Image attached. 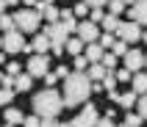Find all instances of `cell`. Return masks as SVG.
Instances as JSON below:
<instances>
[{"instance_id":"cell-10","label":"cell","mask_w":147,"mask_h":127,"mask_svg":"<svg viewBox=\"0 0 147 127\" xmlns=\"http://www.w3.org/2000/svg\"><path fill=\"white\" fill-rule=\"evenodd\" d=\"M122 61H125V69H131L133 75H136V72L147 64V55H144V53H139V50H128V55H125Z\"/></svg>"},{"instance_id":"cell-46","label":"cell","mask_w":147,"mask_h":127,"mask_svg":"<svg viewBox=\"0 0 147 127\" xmlns=\"http://www.w3.org/2000/svg\"><path fill=\"white\" fill-rule=\"evenodd\" d=\"M125 6H136V0H122Z\"/></svg>"},{"instance_id":"cell-41","label":"cell","mask_w":147,"mask_h":127,"mask_svg":"<svg viewBox=\"0 0 147 127\" xmlns=\"http://www.w3.org/2000/svg\"><path fill=\"white\" fill-rule=\"evenodd\" d=\"M97 127H117V124L111 122V116H106V119H100V122H97Z\"/></svg>"},{"instance_id":"cell-49","label":"cell","mask_w":147,"mask_h":127,"mask_svg":"<svg viewBox=\"0 0 147 127\" xmlns=\"http://www.w3.org/2000/svg\"><path fill=\"white\" fill-rule=\"evenodd\" d=\"M3 127H17V124H8V122H6V124H3Z\"/></svg>"},{"instance_id":"cell-14","label":"cell","mask_w":147,"mask_h":127,"mask_svg":"<svg viewBox=\"0 0 147 127\" xmlns=\"http://www.w3.org/2000/svg\"><path fill=\"white\" fill-rule=\"evenodd\" d=\"M31 47L36 50V53H42V55H47V50H50V36L47 33H36L31 41Z\"/></svg>"},{"instance_id":"cell-3","label":"cell","mask_w":147,"mask_h":127,"mask_svg":"<svg viewBox=\"0 0 147 127\" xmlns=\"http://www.w3.org/2000/svg\"><path fill=\"white\" fill-rule=\"evenodd\" d=\"M64 111V97L53 91V88H45L39 94L33 97V113L42 116V119H47V116H58V113Z\"/></svg>"},{"instance_id":"cell-28","label":"cell","mask_w":147,"mask_h":127,"mask_svg":"<svg viewBox=\"0 0 147 127\" xmlns=\"http://www.w3.org/2000/svg\"><path fill=\"white\" fill-rule=\"evenodd\" d=\"M122 8H125V3H122V0H108V11H111L114 17H119V14H122Z\"/></svg>"},{"instance_id":"cell-16","label":"cell","mask_w":147,"mask_h":127,"mask_svg":"<svg viewBox=\"0 0 147 127\" xmlns=\"http://www.w3.org/2000/svg\"><path fill=\"white\" fill-rule=\"evenodd\" d=\"M64 50L69 53V55H83V50H86V41L75 36V39H69V41H67V47H64Z\"/></svg>"},{"instance_id":"cell-12","label":"cell","mask_w":147,"mask_h":127,"mask_svg":"<svg viewBox=\"0 0 147 127\" xmlns=\"http://www.w3.org/2000/svg\"><path fill=\"white\" fill-rule=\"evenodd\" d=\"M83 55L89 58L92 64H100V61H103V55H106V50L100 47V41H92V44H86V50H83Z\"/></svg>"},{"instance_id":"cell-54","label":"cell","mask_w":147,"mask_h":127,"mask_svg":"<svg viewBox=\"0 0 147 127\" xmlns=\"http://www.w3.org/2000/svg\"><path fill=\"white\" fill-rule=\"evenodd\" d=\"M144 66H147V64H144Z\"/></svg>"},{"instance_id":"cell-15","label":"cell","mask_w":147,"mask_h":127,"mask_svg":"<svg viewBox=\"0 0 147 127\" xmlns=\"http://www.w3.org/2000/svg\"><path fill=\"white\" fill-rule=\"evenodd\" d=\"M86 75L92 78V83H103V78L108 75V69L103 66V64H92L89 69H86Z\"/></svg>"},{"instance_id":"cell-40","label":"cell","mask_w":147,"mask_h":127,"mask_svg":"<svg viewBox=\"0 0 147 127\" xmlns=\"http://www.w3.org/2000/svg\"><path fill=\"white\" fill-rule=\"evenodd\" d=\"M56 75H58V80H64V78H69V69H67V66H58Z\"/></svg>"},{"instance_id":"cell-11","label":"cell","mask_w":147,"mask_h":127,"mask_svg":"<svg viewBox=\"0 0 147 127\" xmlns=\"http://www.w3.org/2000/svg\"><path fill=\"white\" fill-rule=\"evenodd\" d=\"M131 19L147 25V0H136V6H131Z\"/></svg>"},{"instance_id":"cell-4","label":"cell","mask_w":147,"mask_h":127,"mask_svg":"<svg viewBox=\"0 0 147 127\" xmlns=\"http://www.w3.org/2000/svg\"><path fill=\"white\" fill-rule=\"evenodd\" d=\"M42 19H45V17H42V11H36V8H20L14 14V25H17V31H22V33H36Z\"/></svg>"},{"instance_id":"cell-22","label":"cell","mask_w":147,"mask_h":127,"mask_svg":"<svg viewBox=\"0 0 147 127\" xmlns=\"http://www.w3.org/2000/svg\"><path fill=\"white\" fill-rule=\"evenodd\" d=\"M119 105H122L125 111L136 108V94H133V91H128V94H119Z\"/></svg>"},{"instance_id":"cell-8","label":"cell","mask_w":147,"mask_h":127,"mask_svg":"<svg viewBox=\"0 0 147 127\" xmlns=\"http://www.w3.org/2000/svg\"><path fill=\"white\" fill-rule=\"evenodd\" d=\"M119 39L128 41V44H133V41H142V31H139V22H133V19H125L122 25H119Z\"/></svg>"},{"instance_id":"cell-31","label":"cell","mask_w":147,"mask_h":127,"mask_svg":"<svg viewBox=\"0 0 147 127\" xmlns=\"http://www.w3.org/2000/svg\"><path fill=\"white\" fill-rule=\"evenodd\" d=\"M136 108H139V116H142V119H147V94L139 97V105H136Z\"/></svg>"},{"instance_id":"cell-25","label":"cell","mask_w":147,"mask_h":127,"mask_svg":"<svg viewBox=\"0 0 147 127\" xmlns=\"http://www.w3.org/2000/svg\"><path fill=\"white\" fill-rule=\"evenodd\" d=\"M11 100H14V88H3L0 86V108L11 105Z\"/></svg>"},{"instance_id":"cell-44","label":"cell","mask_w":147,"mask_h":127,"mask_svg":"<svg viewBox=\"0 0 147 127\" xmlns=\"http://www.w3.org/2000/svg\"><path fill=\"white\" fill-rule=\"evenodd\" d=\"M58 127H72V122H58Z\"/></svg>"},{"instance_id":"cell-30","label":"cell","mask_w":147,"mask_h":127,"mask_svg":"<svg viewBox=\"0 0 147 127\" xmlns=\"http://www.w3.org/2000/svg\"><path fill=\"white\" fill-rule=\"evenodd\" d=\"M22 124L25 127H42V116H36V113H33V116H25Z\"/></svg>"},{"instance_id":"cell-17","label":"cell","mask_w":147,"mask_h":127,"mask_svg":"<svg viewBox=\"0 0 147 127\" xmlns=\"http://www.w3.org/2000/svg\"><path fill=\"white\" fill-rule=\"evenodd\" d=\"M31 86H33V75H28V72L17 75V80H14V91H28Z\"/></svg>"},{"instance_id":"cell-18","label":"cell","mask_w":147,"mask_h":127,"mask_svg":"<svg viewBox=\"0 0 147 127\" xmlns=\"http://www.w3.org/2000/svg\"><path fill=\"white\" fill-rule=\"evenodd\" d=\"M119 25H122V22H119L114 14H106V17H103V22H100V28H103L106 33H117V31H119Z\"/></svg>"},{"instance_id":"cell-23","label":"cell","mask_w":147,"mask_h":127,"mask_svg":"<svg viewBox=\"0 0 147 127\" xmlns=\"http://www.w3.org/2000/svg\"><path fill=\"white\" fill-rule=\"evenodd\" d=\"M128 50H131V44L119 39V41H117V44H114V47H111V53H114L117 58H125V55H128Z\"/></svg>"},{"instance_id":"cell-5","label":"cell","mask_w":147,"mask_h":127,"mask_svg":"<svg viewBox=\"0 0 147 127\" xmlns=\"http://www.w3.org/2000/svg\"><path fill=\"white\" fill-rule=\"evenodd\" d=\"M25 47H28V44H25V33L22 31H8L6 36H3V50H6L8 55H17V53H22Z\"/></svg>"},{"instance_id":"cell-35","label":"cell","mask_w":147,"mask_h":127,"mask_svg":"<svg viewBox=\"0 0 147 127\" xmlns=\"http://www.w3.org/2000/svg\"><path fill=\"white\" fill-rule=\"evenodd\" d=\"M103 17H106V14H103V8H92V22H103Z\"/></svg>"},{"instance_id":"cell-20","label":"cell","mask_w":147,"mask_h":127,"mask_svg":"<svg viewBox=\"0 0 147 127\" xmlns=\"http://www.w3.org/2000/svg\"><path fill=\"white\" fill-rule=\"evenodd\" d=\"M42 17L47 19V25H53V22H58V19H61V11H58V8L53 6V3H50V6H45V11H42Z\"/></svg>"},{"instance_id":"cell-42","label":"cell","mask_w":147,"mask_h":127,"mask_svg":"<svg viewBox=\"0 0 147 127\" xmlns=\"http://www.w3.org/2000/svg\"><path fill=\"white\" fill-rule=\"evenodd\" d=\"M36 3L39 0H25V8H36Z\"/></svg>"},{"instance_id":"cell-27","label":"cell","mask_w":147,"mask_h":127,"mask_svg":"<svg viewBox=\"0 0 147 127\" xmlns=\"http://www.w3.org/2000/svg\"><path fill=\"white\" fill-rule=\"evenodd\" d=\"M100 47H103V50H108V47H114V44H117V39H114V33H103V36H100Z\"/></svg>"},{"instance_id":"cell-32","label":"cell","mask_w":147,"mask_h":127,"mask_svg":"<svg viewBox=\"0 0 147 127\" xmlns=\"http://www.w3.org/2000/svg\"><path fill=\"white\" fill-rule=\"evenodd\" d=\"M89 8H92L89 3H83V0H81V3H78V6H75L72 11H75V17H83V14H89Z\"/></svg>"},{"instance_id":"cell-43","label":"cell","mask_w":147,"mask_h":127,"mask_svg":"<svg viewBox=\"0 0 147 127\" xmlns=\"http://www.w3.org/2000/svg\"><path fill=\"white\" fill-rule=\"evenodd\" d=\"M6 6H8L6 0H0V14H3V11H6Z\"/></svg>"},{"instance_id":"cell-37","label":"cell","mask_w":147,"mask_h":127,"mask_svg":"<svg viewBox=\"0 0 147 127\" xmlns=\"http://www.w3.org/2000/svg\"><path fill=\"white\" fill-rule=\"evenodd\" d=\"M6 72H8V75H14V78H17V75H22L20 64H8V66H6Z\"/></svg>"},{"instance_id":"cell-6","label":"cell","mask_w":147,"mask_h":127,"mask_svg":"<svg viewBox=\"0 0 147 127\" xmlns=\"http://www.w3.org/2000/svg\"><path fill=\"white\" fill-rule=\"evenodd\" d=\"M78 39H83L86 44H92V41H97L103 33H100V25L97 22H92V19H86V22H78Z\"/></svg>"},{"instance_id":"cell-47","label":"cell","mask_w":147,"mask_h":127,"mask_svg":"<svg viewBox=\"0 0 147 127\" xmlns=\"http://www.w3.org/2000/svg\"><path fill=\"white\" fill-rule=\"evenodd\" d=\"M6 3H8V6H17V3H20V0H6Z\"/></svg>"},{"instance_id":"cell-33","label":"cell","mask_w":147,"mask_h":127,"mask_svg":"<svg viewBox=\"0 0 147 127\" xmlns=\"http://www.w3.org/2000/svg\"><path fill=\"white\" fill-rule=\"evenodd\" d=\"M14 75H8V72H6V75H3V78H0V83H3V88H14Z\"/></svg>"},{"instance_id":"cell-48","label":"cell","mask_w":147,"mask_h":127,"mask_svg":"<svg viewBox=\"0 0 147 127\" xmlns=\"http://www.w3.org/2000/svg\"><path fill=\"white\" fill-rule=\"evenodd\" d=\"M142 41H147V31H144V33H142Z\"/></svg>"},{"instance_id":"cell-29","label":"cell","mask_w":147,"mask_h":127,"mask_svg":"<svg viewBox=\"0 0 147 127\" xmlns=\"http://www.w3.org/2000/svg\"><path fill=\"white\" fill-rule=\"evenodd\" d=\"M100 64H103V66H106V69L111 72V69H114V66H117V55H114V53H106V55H103V61H100Z\"/></svg>"},{"instance_id":"cell-26","label":"cell","mask_w":147,"mask_h":127,"mask_svg":"<svg viewBox=\"0 0 147 127\" xmlns=\"http://www.w3.org/2000/svg\"><path fill=\"white\" fill-rule=\"evenodd\" d=\"M103 88L106 91H117V75L114 72H108L106 78H103Z\"/></svg>"},{"instance_id":"cell-50","label":"cell","mask_w":147,"mask_h":127,"mask_svg":"<svg viewBox=\"0 0 147 127\" xmlns=\"http://www.w3.org/2000/svg\"><path fill=\"white\" fill-rule=\"evenodd\" d=\"M42 3H47V6H50V3H53V0H42Z\"/></svg>"},{"instance_id":"cell-13","label":"cell","mask_w":147,"mask_h":127,"mask_svg":"<svg viewBox=\"0 0 147 127\" xmlns=\"http://www.w3.org/2000/svg\"><path fill=\"white\" fill-rule=\"evenodd\" d=\"M131 91L136 97H142V94H147V72H136V75H133V80H131Z\"/></svg>"},{"instance_id":"cell-36","label":"cell","mask_w":147,"mask_h":127,"mask_svg":"<svg viewBox=\"0 0 147 127\" xmlns=\"http://www.w3.org/2000/svg\"><path fill=\"white\" fill-rule=\"evenodd\" d=\"M42 127H58V116H47V119H42Z\"/></svg>"},{"instance_id":"cell-9","label":"cell","mask_w":147,"mask_h":127,"mask_svg":"<svg viewBox=\"0 0 147 127\" xmlns=\"http://www.w3.org/2000/svg\"><path fill=\"white\" fill-rule=\"evenodd\" d=\"M97 122H100V116H97V111H94V105H86L72 119V127H97Z\"/></svg>"},{"instance_id":"cell-53","label":"cell","mask_w":147,"mask_h":127,"mask_svg":"<svg viewBox=\"0 0 147 127\" xmlns=\"http://www.w3.org/2000/svg\"><path fill=\"white\" fill-rule=\"evenodd\" d=\"M0 78H3V75H0Z\"/></svg>"},{"instance_id":"cell-52","label":"cell","mask_w":147,"mask_h":127,"mask_svg":"<svg viewBox=\"0 0 147 127\" xmlns=\"http://www.w3.org/2000/svg\"><path fill=\"white\" fill-rule=\"evenodd\" d=\"M0 50H3V39H0Z\"/></svg>"},{"instance_id":"cell-2","label":"cell","mask_w":147,"mask_h":127,"mask_svg":"<svg viewBox=\"0 0 147 127\" xmlns=\"http://www.w3.org/2000/svg\"><path fill=\"white\" fill-rule=\"evenodd\" d=\"M78 31V22H75V17H69V19H58V22L47 25L45 28V33L50 36V50L56 53V55H61L67 47V41L72 39V33Z\"/></svg>"},{"instance_id":"cell-1","label":"cell","mask_w":147,"mask_h":127,"mask_svg":"<svg viewBox=\"0 0 147 127\" xmlns=\"http://www.w3.org/2000/svg\"><path fill=\"white\" fill-rule=\"evenodd\" d=\"M92 94V78L86 72H69V78H64V108H78L89 100Z\"/></svg>"},{"instance_id":"cell-39","label":"cell","mask_w":147,"mask_h":127,"mask_svg":"<svg viewBox=\"0 0 147 127\" xmlns=\"http://www.w3.org/2000/svg\"><path fill=\"white\" fill-rule=\"evenodd\" d=\"M83 3H89L92 8H103V6H108V0H83Z\"/></svg>"},{"instance_id":"cell-24","label":"cell","mask_w":147,"mask_h":127,"mask_svg":"<svg viewBox=\"0 0 147 127\" xmlns=\"http://www.w3.org/2000/svg\"><path fill=\"white\" fill-rule=\"evenodd\" d=\"M72 66H75V72H86L92 66V61L86 55H75V61H72Z\"/></svg>"},{"instance_id":"cell-21","label":"cell","mask_w":147,"mask_h":127,"mask_svg":"<svg viewBox=\"0 0 147 127\" xmlns=\"http://www.w3.org/2000/svg\"><path fill=\"white\" fill-rule=\"evenodd\" d=\"M0 31L3 33H8V31H17V25H14V14H0Z\"/></svg>"},{"instance_id":"cell-7","label":"cell","mask_w":147,"mask_h":127,"mask_svg":"<svg viewBox=\"0 0 147 127\" xmlns=\"http://www.w3.org/2000/svg\"><path fill=\"white\" fill-rule=\"evenodd\" d=\"M47 55H42V53H36V55H31V58H28V69H25V72H28V75H33V78H45V75H47Z\"/></svg>"},{"instance_id":"cell-19","label":"cell","mask_w":147,"mask_h":127,"mask_svg":"<svg viewBox=\"0 0 147 127\" xmlns=\"http://www.w3.org/2000/svg\"><path fill=\"white\" fill-rule=\"evenodd\" d=\"M3 111H6V122L8 124H22L25 122V116H22L20 108H3Z\"/></svg>"},{"instance_id":"cell-38","label":"cell","mask_w":147,"mask_h":127,"mask_svg":"<svg viewBox=\"0 0 147 127\" xmlns=\"http://www.w3.org/2000/svg\"><path fill=\"white\" fill-rule=\"evenodd\" d=\"M56 80H58L56 72H47V75H45V83H47V88H50V86H56Z\"/></svg>"},{"instance_id":"cell-34","label":"cell","mask_w":147,"mask_h":127,"mask_svg":"<svg viewBox=\"0 0 147 127\" xmlns=\"http://www.w3.org/2000/svg\"><path fill=\"white\" fill-rule=\"evenodd\" d=\"M117 80H133V72H131V69H125V66H122V69L117 72Z\"/></svg>"},{"instance_id":"cell-45","label":"cell","mask_w":147,"mask_h":127,"mask_svg":"<svg viewBox=\"0 0 147 127\" xmlns=\"http://www.w3.org/2000/svg\"><path fill=\"white\" fill-rule=\"evenodd\" d=\"M6 61V50H0V64Z\"/></svg>"},{"instance_id":"cell-51","label":"cell","mask_w":147,"mask_h":127,"mask_svg":"<svg viewBox=\"0 0 147 127\" xmlns=\"http://www.w3.org/2000/svg\"><path fill=\"white\" fill-rule=\"evenodd\" d=\"M117 127H128V124H125V122H122V124H117Z\"/></svg>"}]
</instances>
